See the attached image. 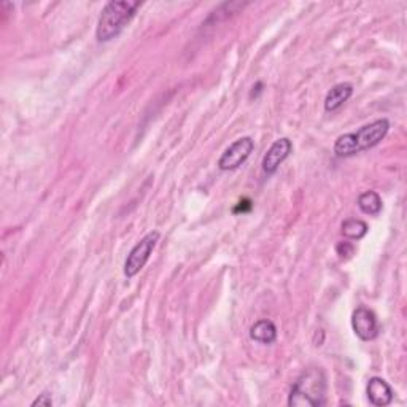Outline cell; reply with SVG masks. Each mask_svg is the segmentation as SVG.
I'll use <instances>...</instances> for the list:
<instances>
[{
    "label": "cell",
    "mask_w": 407,
    "mask_h": 407,
    "mask_svg": "<svg viewBox=\"0 0 407 407\" xmlns=\"http://www.w3.org/2000/svg\"><path fill=\"white\" fill-rule=\"evenodd\" d=\"M251 340L263 345H270L277 340V326L273 320L263 319L258 320L253 326L250 328Z\"/></svg>",
    "instance_id": "obj_10"
},
{
    "label": "cell",
    "mask_w": 407,
    "mask_h": 407,
    "mask_svg": "<svg viewBox=\"0 0 407 407\" xmlns=\"http://www.w3.org/2000/svg\"><path fill=\"white\" fill-rule=\"evenodd\" d=\"M261 91H263V83H261V81H258V83H256V85L253 86V91H251V94H250V98H251V99H253V98L256 99V98H258V94H260Z\"/></svg>",
    "instance_id": "obj_16"
},
{
    "label": "cell",
    "mask_w": 407,
    "mask_h": 407,
    "mask_svg": "<svg viewBox=\"0 0 407 407\" xmlns=\"http://www.w3.org/2000/svg\"><path fill=\"white\" fill-rule=\"evenodd\" d=\"M366 395L369 403L376 407H386L395 399V393L390 384L382 377H371L366 385Z\"/></svg>",
    "instance_id": "obj_8"
},
{
    "label": "cell",
    "mask_w": 407,
    "mask_h": 407,
    "mask_svg": "<svg viewBox=\"0 0 407 407\" xmlns=\"http://www.w3.org/2000/svg\"><path fill=\"white\" fill-rule=\"evenodd\" d=\"M390 131V121L380 118L360 127L357 132L342 134L334 142V154L338 158H348L369 148L377 147Z\"/></svg>",
    "instance_id": "obj_1"
},
{
    "label": "cell",
    "mask_w": 407,
    "mask_h": 407,
    "mask_svg": "<svg viewBox=\"0 0 407 407\" xmlns=\"http://www.w3.org/2000/svg\"><path fill=\"white\" fill-rule=\"evenodd\" d=\"M140 5V2H127V0L108 2L101 11L98 28H96V38L99 42H110L118 37L132 21Z\"/></svg>",
    "instance_id": "obj_3"
},
{
    "label": "cell",
    "mask_w": 407,
    "mask_h": 407,
    "mask_svg": "<svg viewBox=\"0 0 407 407\" xmlns=\"http://www.w3.org/2000/svg\"><path fill=\"white\" fill-rule=\"evenodd\" d=\"M367 231H369V226L360 218H348L340 224L342 236L350 239V241H360L367 234Z\"/></svg>",
    "instance_id": "obj_12"
},
{
    "label": "cell",
    "mask_w": 407,
    "mask_h": 407,
    "mask_svg": "<svg viewBox=\"0 0 407 407\" xmlns=\"http://www.w3.org/2000/svg\"><path fill=\"white\" fill-rule=\"evenodd\" d=\"M326 403V377L320 367H310L296 379L288 396L290 407H320Z\"/></svg>",
    "instance_id": "obj_2"
},
{
    "label": "cell",
    "mask_w": 407,
    "mask_h": 407,
    "mask_svg": "<svg viewBox=\"0 0 407 407\" xmlns=\"http://www.w3.org/2000/svg\"><path fill=\"white\" fill-rule=\"evenodd\" d=\"M358 209L365 213V215L377 217L382 212V197L379 196L377 191H365L358 196Z\"/></svg>",
    "instance_id": "obj_11"
},
{
    "label": "cell",
    "mask_w": 407,
    "mask_h": 407,
    "mask_svg": "<svg viewBox=\"0 0 407 407\" xmlns=\"http://www.w3.org/2000/svg\"><path fill=\"white\" fill-rule=\"evenodd\" d=\"M336 253L339 255L340 260H348L355 255V245L352 242H339L336 245Z\"/></svg>",
    "instance_id": "obj_13"
},
{
    "label": "cell",
    "mask_w": 407,
    "mask_h": 407,
    "mask_svg": "<svg viewBox=\"0 0 407 407\" xmlns=\"http://www.w3.org/2000/svg\"><path fill=\"white\" fill-rule=\"evenodd\" d=\"M353 86L350 83H339V85L329 89L325 98V110L328 113H333L339 110L344 103L352 98Z\"/></svg>",
    "instance_id": "obj_9"
},
{
    "label": "cell",
    "mask_w": 407,
    "mask_h": 407,
    "mask_svg": "<svg viewBox=\"0 0 407 407\" xmlns=\"http://www.w3.org/2000/svg\"><path fill=\"white\" fill-rule=\"evenodd\" d=\"M352 328L355 334L358 336L361 340L369 342L374 340L379 336L380 326L376 314L371 309L365 306H360L353 310L352 314Z\"/></svg>",
    "instance_id": "obj_6"
},
{
    "label": "cell",
    "mask_w": 407,
    "mask_h": 407,
    "mask_svg": "<svg viewBox=\"0 0 407 407\" xmlns=\"http://www.w3.org/2000/svg\"><path fill=\"white\" fill-rule=\"evenodd\" d=\"M293 151V142L288 137L277 139L268 153L264 154L263 158V171L266 176H274V173L279 171L280 164L285 161L290 154Z\"/></svg>",
    "instance_id": "obj_7"
},
{
    "label": "cell",
    "mask_w": 407,
    "mask_h": 407,
    "mask_svg": "<svg viewBox=\"0 0 407 407\" xmlns=\"http://www.w3.org/2000/svg\"><path fill=\"white\" fill-rule=\"evenodd\" d=\"M251 210V201H248V199H243V201L239 202L236 207H234V213H247Z\"/></svg>",
    "instance_id": "obj_15"
},
{
    "label": "cell",
    "mask_w": 407,
    "mask_h": 407,
    "mask_svg": "<svg viewBox=\"0 0 407 407\" xmlns=\"http://www.w3.org/2000/svg\"><path fill=\"white\" fill-rule=\"evenodd\" d=\"M255 150V140L251 137H241L226 148L224 153L218 159L219 171L229 172L241 167L245 161L250 158V154Z\"/></svg>",
    "instance_id": "obj_5"
},
{
    "label": "cell",
    "mask_w": 407,
    "mask_h": 407,
    "mask_svg": "<svg viewBox=\"0 0 407 407\" xmlns=\"http://www.w3.org/2000/svg\"><path fill=\"white\" fill-rule=\"evenodd\" d=\"M159 237L161 234L158 231L148 232V234L142 237L140 242L135 243L134 248L129 251L125 263V275L127 279H132V277L137 275L140 270L145 268V264L150 260L153 250L156 248Z\"/></svg>",
    "instance_id": "obj_4"
},
{
    "label": "cell",
    "mask_w": 407,
    "mask_h": 407,
    "mask_svg": "<svg viewBox=\"0 0 407 407\" xmlns=\"http://www.w3.org/2000/svg\"><path fill=\"white\" fill-rule=\"evenodd\" d=\"M32 406H45V407H51L53 406V398L48 393H42L40 396H38L35 401H32Z\"/></svg>",
    "instance_id": "obj_14"
}]
</instances>
